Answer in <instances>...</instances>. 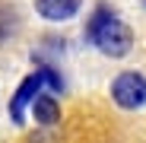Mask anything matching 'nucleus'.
<instances>
[{"label":"nucleus","mask_w":146,"mask_h":143,"mask_svg":"<svg viewBox=\"0 0 146 143\" xmlns=\"http://www.w3.org/2000/svg\"><path fill=\"white\" fill-rule=\"evenodd\" d=\"M86 41L95 45V48H99L102 54H108V57H124L130 48H133L130 29H127L108 7H99V10L92 13L89 26H86Z\"/></svg>","instance_id":"nucleus-1"},{"label":"nucleus","mask_w":146,"mask_h":143,"mask_svg":"<svg viewBox=\"0 0 146 143\" xmlns=\"http://www.w3.org/2000/svg\"><path fill=\"white\" fill-rule=\"evenodd\" d=\"M111 99L121 108H140V105H146V76L137 73V70L117 73L114 83H111Z\"/></svg>","instance_id":"nucleus-2"},{"label":"nucleus","mask_w":146,"mask_h":143,"mask_svg":"<svg viewBox=\"0 0 146 143\" xmlns=\"http://www.w3.org/2000/svg\"><path fill=\"white\" fill-rule=\"evenodd\" d=\"M41 89H44V80H41L38 70H35V73H29L26 80L19 83L16 95L10 99V118H13V124H22V121H26V108L41 95Z\"/></svg>","instance_id":"nucleus-3"},{"label":"nucleus","mask_w":146,"mask_h":143,"mask_svg":"<svg viewBox=\"0 0 146 143\" xmlns=\"http://www.w3.org/2000/svg\"><path fill=\"white\" fill-rule=\"evenodd\" d=\"M80 7H83V0H35L38 16H41V19H51V22L73 19Z\"/></svg>","instance_id":"nucleus-4"},{"label":"nucleus","mask_w":146,"mask_h":143,"mask_svg":"<svg viewBox=\"0 0 146 143\" xmlns=\"http://www.w3.org/2000/svg\"><path fill=\"white\" fill-rule=\"evenodd\" d=\"M32 114H35V121L38 124H57L60 121V105L51 99V95H38V99L32 102Z\"/></svg>","instance_id":"nucleus-5"},{"label":"nucleus","mask_w":146,"mask_h":143,"mask_svg":"<svg viewBox=\"0 0 146 143\" xmlns=\"http://www.w3.org/2000/svg\"><path fill=\"white\" fill-rule=\"evenodd\" d=\"M38 73H41V80H44V86H48V89H54V92H60V89H64V80H60V73H57L54 67L41 64V67H38Z\"/></svg>","instance_id":"nucleus-6"}]
</instances>
